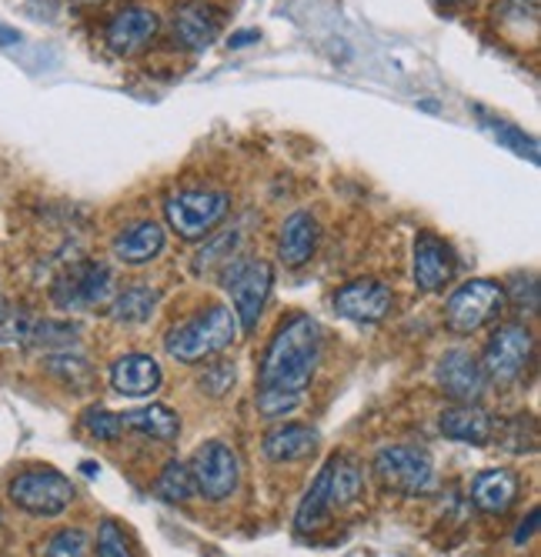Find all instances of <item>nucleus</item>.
<instances>
[{"label":"nucleus","mask_w":541,"mask_h":557,"mask_svg":"<svg viewBox=\"0 0 541 557\" xmlns=\"http://www.w3.org/2000/svg\"><path fill=\"white\" fill-rule=\"evenodd\" d=\"M321 327L308 314H291L271 337L258 371V411L265 418H284L305 400V391L318 371Z\"/></svg>","instance_id":"1"},{"label":"nucleus","mask_w":541,"mask_h":557,"mask_svg":"<svg viewBox=\"0 0 541 557\" xmlns=\"http://www.w3.org/2000/svg\"><path fill=\"white\" fill-rule=\"evenodd\" d=\"M365 491V478H361V468L344 458V454H334V458L321 468V474L315 478L311 491L305 494L302 508H298V531L308 534V531H318L331 511H341L355 504Z\"/></svg>","instance_id":"2"},{"label":"nucleus","mask_w":541,"mask_h":557,"mask_svg":"<svg viewBox=\"0 0 541 557\" xmlns=\"http://www.w3.org/2000/svg\"><path fill=\"white\" fill-rule=\"evenodd\" d=\"M237 331L241 327H237L234 311L224 308V304H211L205 314L177 324L168 334L164 350L181 364H198V361L211 358V354H221L224 347H231Z\"/></svg>","instance_id":"3"},{"label":"nucleus","mask_w":541,"mask_h":557,"mask_svg":"<svg viewBox=\"0 0 541 557\" xmlns=\"http://www.w3.org/2000/svg\"><path fill=\"white\" fill-rule=\"evenodd\" d=\"M508 308L505 304V287L495 281H468L462 284L448 304H445V327L458 337H468L481 327H488L491 321H499V314Z\"/></svg>","instance_id":"4"},{"label":"nucleus","mask_w":541,"mask_h":557,"mask_svg":"<svg viewBox=\"0 0 541 557\" xmlns=\"http://www.w3.org/2000/svg\"><path fill=\"white\" fill-rule=\"evenodd\" d=\"M231 208V197L224 190H177L164 200V218L171 231L184 240L208 237Z\"/></svg>","instance_id":"5"},{"label":"nucleus","mask_w":541,"mask_h":557,"mask_svg":"<svg viewBox=\"0 0 541 557\" xmlns=\"http://www.w3.org/2000/svg\"><path fill=\"white\" fill-rule=\"evenodd\" d=\"M224 287L231 294L234 304V318L241 331H255L265 304L271 297L274 287V271L268 261H234L231 268H224Z\"/></svg>","instance_id":"6"},{"label":"nucleus","mask_w":541,"mask_h":557,"mask_svg":"<svg viewBox=\"0 0 541 557\" xmlns=\"http://www.w3.org/2000/svg\"><path fill=\"white\" fill-rule=\"evenodd\" d=\"M11 500L17 504L21 511L37 515V518H54L64 515L74 500V484L51 468H40V471H24L11 481L8 487Z\"/></svg>","instance_id":"7"},{"label":"nucleus","mask_w":541,"mask_h":557,"mask_svg":"<svg viewBox=\"0 0 541 557\" xmlns=\"http://www.w3.org/2000/svg\"><path fill=\"white\" fill-rule=\"evenodd\" d=\"M190 484L208 500H228L241 484V461L224 441H205L187 465Z\"/></svg>","instance_id":"8"},{"label":"nucleus","mask_w":541,"mask_h":557,"mask_svg":"<svg viewBox=\"0 0 541 557\" xmlns=\"http://www.w3.org/2000/svg\"><path fill=\"white\" fill-rule=\"evenodd\" d=\"M531 350H534V337L525 324H502L484 347L481 371L488 381H495L499 387H508L525 374V368L531 361Z\"/></svg>","instance_id":"9"},{"label":"nucleus","mask_w":541,"mask_h":557,"mask_svg":"<svg viewBox=\"0 0 541 557\" xmlns=\"http://www.w3.org/2000/svg\"><path fill=\"white\" fill-rule=\"evenodd\" d=\"M374 474L388 491L398 494H425L434 481V468L431 458L421 447H408V444H395L378 450L374 458Z\"/></svg>","instance_id":"10"},{"label":"nucleus","mask_w":541,"mask_h":557,"mask_svg":"<svg viewBox=\"0 0 541 557\" xmlns=\"http://www.w3.org/2000/svg\"><path fill=\"white\" fill-rule=\"evenodd\" d=\"M114 294V277L104 264H77L71 268V274H64L58 284H54V300L61 304V308H101V304H108Z\"/></svg>","instance_id":"11"},{"label":"nucleus","mask_w":541,"mask_h":557,"mask_svg":"<svg viewBox=\"0 0 541 557\" xmlns=\"http://www.w3.org/2000/svg\"><path fill=\"white\" fill-rule=\"evenodd\" d=\"M221 34V11L208 0H181L171 14V37L184 50H208Z\"/></svg>","instance_id":"12"},{"label":"nucleus","mask_w":541,"mask_h":557,"mask_svg":"<svg viewBox=\"0 0 541 557\" xmlns=\"http://www.w3.org/2000/svg\"><path fill=\"white\" fill-rule=\"evenodd\" d=\"M158 27H161V21H158V14L151 8L127 4L108 21L104 40H108V47L114 50L118 58H134L137 50H144L158 37Z\"/></svg>","instance_id":"13"},{"label":"nucleus","mask_w":541,"mask_h":557,"mask_svg":"<svg viewBox=\"0 0 541 557\" xmlns=\"http://www.w3.org/2000/svg\"><path fill=\"white\" fill-rule=\"evenodd\" d=\"M395 294L381 281H352L334 294V308L341 318L358 321V324H378L391 314Z\"/></svg>","instance_id":"14"},{"label":"nucleus","mask_w":541,"mask_h":557,"mask_svg":"<svg viewBox=\"0 0 541 557\" xmlns=\"http://www.w3.org/2000/svg\"><path fill=\"white\" fill-rule=\"evenodd\" d=\"M438 387L445 391L455 404H478L484 397V371L468 350H445L438 361Z\"/></svg>","instance_id":"15"},{"label":"nucleus","mask_w":541,"mask_h":557,"mask_svg":"<svg viewBox=\"0 0 541 557\" xmlns=\"http://www.w3.org/2000/svg\"><path fill=\"white\" fill-rule=\"evenodd\" d=\"M455 277V255L452 247L434 237V234H418L415 240V284L425 294L445 290Z\"/></svg>","instance_id":"16"},{"label":"nucleus","mask_w":541,"mask_h":557,"mask_svg":"<svg viewBox=\"0 0 541 557\" xmlns=\"http://www.w3.org/2000/svg\"><path fill=\"white\" fill-rule=\"evenodd\" d=\"M318 247V221L308 211H294L278 234V258L284 268H305Z\"/></svg>","instance_id":"17"},{"label":"nucleus","mask_w":541,"mask_h":557,"mask_svg":"<svg viewBox=\"0 0 541 557\" xmlns=\"http://www.w3.org/2000/svg\"><path fill=\"white\" fill-rule=\"evenodd\" d=\"M111 384L124 397H151L161 387V364L151 354H124L111 368Z\"/></svg>","instance_id":"18"},{"label":"nucleus","mask_w":541,"mask_h":557,"mask_svg":"<svg viewBox=\"0 0 541 557\" xmlns=\"http://www.w3.org/2000/svg\"><path fill=\"white\" fill-rule=\"evenodd\" d=\"M164 250V227L155 221H137L114 237V258L124 264H151Z\"/></svg>","instance_id":"19"},{"label":"nucleus","mask_w":541,"mask_h":557,"mask_svg":"<svg viewBox=\"0 0 541 557\" xmlns=\"http://www.w3.org/2000/svg\"><path fill=\"white\" fill-rule=\"evenodd\" d=\"M441 434L462 444H488L495 437V421L478 404H455L441 411Z\"/></svg>","instance_id":"20"},{"label":"nucleus","mask_w":541,"mask_h":557,"mask_svg":"<svg viewBox=\"0 0 541 557\" xmlns=\"http://www.w3.org/2000/svg\"><path fill=\"white\" fill-rule=\"evenodd\" d=\"M518 497V478L505 468L481 471L471 484V500L484 515H505Z\"/></svg>","instance_id":"21"},{"label":"nucleus","mask_w":541,"mask_h":557,"mask_svg":"<svg viewBox=\"0 0 541 557\" xmlns=\"http://www.w3.org/2000/svg\"><path fill=\"white\" fill-rule=\"evenodd\" d=\"M318 447V431L308 424H281L265 437V454L274 465L302 461Z\"/></svg>","instance_id":"22"},{"label":"nucleus","mask_w":541,"mask_h":557,"mask_svg":"<svg viewBox=\"0 0 541 557\" xmlns=\"http://www.w3.org/2000/svg\"><path fill=\"white\" fill-rule=\"evenodd\" d=\"M124 431H137L144 437H155V441H174L181 434V421L171 408L164 404H151V408H140V411H127L121 414Z\"/></svg>","instance_id":"23"},{"label":"nucleus","mask_w":541,"mask_h":557,"mask_svg":"<svg viewBox=\"0 0 541 557\" xmlns=\"http://www.w3.org/2000/svg\"><path fill=\"white\" fill-rule=\"evenodd\" d=\"M155 308H158V290H151V287H131V290L114 297L111 318L118 324H144V321H151Z\"/></svg>","instance_id":"24"},{"label":"nucleus","mask_w":541,"mask_h":557,"mask_svg":"<svg viewBox=\"0 0 541 557\" xmlns=\"http://www.w3.org/2000/svg\"><path fill=\"white\" fill-rule=\"evenodd\" d=\"M155 491H158V497L161 500H171V504H184L190 494H194V484H190V474H187V465H181V461H171L164 471H161V478H158V484H155Z\"/></svg>","instance_id":"25"},{"label":"nucleus","mask_w":541,"mask_h":557,"mask_svg":"<svg viewBox=\"0 0 541 557\" xmlns=\"http://www.w3.org/2000/svg\"><path fill=\"white\" fill-rule=\"evenodd\" d=\"M44 557H90V537L81 528H64L47 537Z\"/></svg>","instance_id":"26"},{"label":"nucleus","mask_w":541,"mask_h":557,"mask_svg":"<svg viewBox=\"0 0 541 557\" xmlns=\"http://www.w3.org/2000/svg\"><path fill=\"white\" fill-rule=\"evenodd\" d=\"M81 428L97 437V441H118L124 434V424H121V414L108 411V408H87L84 418H81Z\"/></svg>","instance_id":"27"},{"label":"nucleus","mask_w":541,"mask_h":557,"mask_svg":"<svg viewBox=\"0 0 541 557\" xmlns=\"http://www.w3.org/2000/svg\"><path fill=\"white\" fill-rule=\"evenodd\" d=\"M234 244H237V231H234V227H228V231H221L218 237H211V240L198 250V258H194V271H198V274L211 271L218 261H224V258L231 255Z\"/></svg>","instance_id":"28"},{"label":"nucleus","mask_w":541,"mask_h":557,"mask_svg":"<svg viewBox=\"0 0 541 557\" xmlns=\"http://www.w3.org/2000/svg\"><path fill=\"white\" fill-rule=\"evenodd\" d=\"M505 304H512L515 311H528V314H534L538 311V281H534V274H528V277H512L508 281V290H505Z\"/></svg>","instance_id":"29"},{"label":"nucleus","mask_w":541,"mask_h":557,"mask_svg":"<svg viewBox=\"0 0 541 557\" xmlns=\"http://www.w3.org/2000/svg\"><path fill=\"white\" fill-rule=\"evenodd\" d=\"M97 557H134L124 531L114 521H104L101 531H97Z\"/></svg>","instance_id":"30"},{"label":"nucleus","mask_w":541,"mask_h":557,"mask_svg":"<svg viewBox=\"0 0 541 557\" xmlns=\"http://www.w3.org/2000/svg\"><path fill=\"white\" fill-rule=\"evenodd\" d=\"M198 384H201V391H205V394H211V397H224V394L234 387V364H228V361H214V364H208Z\"/></svg>","instance_id":"31"},{"label":"nucleus","mask_w":541,"mask_h":557,"mask_svg":"<svg viewBox=\"0 0 541 557\" xmlns=\"http://www.w3.org/2000/svg\"><path fill=\"white\" fill-rule=\"evenodd\" d=\"M491 131H495V137L502 140V144H508L515 154H528L531 161L538 158V150H534V140L531 137H525L521 131H515L512 124H505V121H484Z\"/></svg>","instance_id":"32"},{"label":"nucleus","mask_w":541,"mask_h":557,"mask_svg":"<svg viewBox=\"0 0 541 557\" xmlns=\"http://www.w3.org/2000/svg\"><path fill=\"white\" fill-rule=\"evenodd\" d=\"M251 40H258V30H237V34H231V47H248Z\"/></svg>","instance_id":"33"},{"label":"nucleus","mask_w":541,"mask_h":557,"mask_svg":"<svg viewBox=\"0 0 541 557\" xmlns=\"http://www.w3.org/2000/svg\"><path fill=\"white\" fill-rule=\"evenodd\" d=\"M534 521H538V511H531L528 524H521V528L515 531V544H525V541L531 537V531H534Z\"/></svg>","instance_id":"34"},{"label":"nucleus","mask_w":541,"mask_h":557,"mask_svg":"<svg viewBox=\"0 0 541 557\" xmlns=\"http://www.w3.org/2000/svg\"><path fill=\"white\" fill-rule=\"evenodd\" d=\"M21 40V34L14 30V27H8V24H0V44H17Z\"/></svg>","instance_id":"35"},{"label":"nucleus","mask_w":541,"mask_h":557,"mask_svg":"<svg viewBox=\"0 0 541 557\" xmlns=\"http://www.w3.org/2000/svg\"><path fill=\"white\" fill-rule=\"evenodd\" d=\"M438 4H462V0H438Z\"/></svg>","instance_id":"36"}]
</instances>
